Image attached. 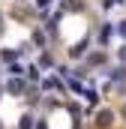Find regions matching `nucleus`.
<instances>
[{"instance_id": "f3484780", "label": "nucleus", "mask_w": 126, "mask_h": 129, "mask_svg": "<svg viewBox=\"0 0 126 129\" xmlns=\"http://www.w3.org/2000/svg\"><path fill=\"white\" fill-rule=\"evenodd\" d=\"M0 30H3V15H0Z\"/></svg>"}, {"instance_id": "f8f14e48", "label": "nucleus", "mask_w": 126, "mask_h": 129, "mask_svg": "<svg viewBox=\"0 0 126 129\" xmlns=\"http://www.w3.org/2000/svg\"><path fill=\"white\" fill-rule=\"evenodd\" d=\"M21 72H24V66H18V63L9 66V75H21Z\"/></svg>"}, {"instance_id": "6ab92c4d", "label": "nucleus", "mask_w": 126, "mask_h": 129, "mask_svg": "<svg viewBox=\"0 0 126 129\" xmlns=\"http://www.w3.org/2000/svg\"><path fill=\"white\" fill-rule=\"evenodd\" d=\"M0 129H3V123H0Z\"/></svg>"}, {"instance_id": "dca6fc26", "label": "nucleus", "mask_w": 126, "mask_h": 129, "mask_svg": "<svg viewBox=\"0 0 126 129\" xmlns=\"http://www.w3.org/2000/svg\"><path fill=\"white\" fill-rule=\"evenodd\" d=\"M120 117H123V120H126V102H123V108H120Z\"/></svg>"}, {"instance_id": "39448f33", "label": "nucleus", "mask_w": 126, "mask_h": 129, "mask_svg": "<svg viewBox=\"0 0 126 129\" xmlns=\"http://www.w3.org/2000/svg\"><path fill=\"white\" fill-rule=\"evenodd\" d=\"M87 63H90V66H102V63H105V54H102V51H93V54L87 57Z\"/></svg>"}, {"instance_id": "423d86ee", "label": "nucleus", "mask_w": 126, "mask_h": 129, "mask_svg": "<svg viewBox=\"0 0 126 129\" xmlns=\"http://www.w3.org/2000/svg\"><path fill=\"white\" fill-rule=\"evenodd\" d=\"M36 123H33V114H24L21 120H18V129H33Z\"/></svg>"}, {"instance_id": "4468645a", "label": "nucleus", "mask_w": 126, "mask_h": 129, "mask_svg": "<svg viewBox=\"0 0 126 129\" xmlns=\"http://www.w3.org/2000/svg\"><path fill=\"white\" fill-rule=\"evenodd\" d=\"M15 57H18L15 51H3V60H9V63H15Z\"/></svg>"}, {"instance_id": "ddd939ff", "label": "nucleus", "mask_w": 126, "mask_h": 129, "mask_svg": "<svg viewBox=\"0 0 126 129\" xmlns=\"http://www.w3.org/2000/svg\"><path fill=\"white\" fill-rule=\"evenodd\" d=\"M117 57H120V63L126 66V42H123V45H120V51H117Z\"/></svg>"}, {"instance_id": "f257e3e1", "label": "nucleus", "mask_w": 126, "mask_h": 129, "mask_svg": "<svg viewBox=\"0 0 126 129\" xmlns=\"http://www.w3.org/2000/svg\"><path fill=\"white\" fill-rule=\"evenodd\" d=\"M93 123H96L99 129H108L111 123H114V111H111V108H99V111H96V120H93Z\"/></svg>"}, {"instance_id": "20e7f679", "label": "nucleus", "mask_w": 126, "mask_h": 129, "mask_svg": "<svg viewBox=\"0 0 126 129\" xmlns=\"http://www.w3.org/2000/svg\"><path fill=\"white\" fill-rule=\"evenodd\" d=\"M42 90H63V84L57 78H45V81H42Z\"/></svg>"}, {"instance_id": "f03ea898", "label": "nucleus", "mask_w": 126, "mask_h": 129, "mask_svg": "<svg viewBox=\"0 0 126 129\" xmlns=\"http://www.w3.org/2000/svg\"><path fill=\"white\" fill-rule=\"evenodd\" d=\"M6 90H9L12 96H21V93L27 90V84H24V78H18V75H12V78H9V84H6Z\"/></svg>"}, {"instance_id": "1a4fd4ad", "label": "nucleus", "mask_w": 126, "mask_h": 129, "mask_svg": "<svg viewBox=\"0 0 126 129\" xmlns=\"http://www.w3.org/2000/svg\"><path fill=\"white\" fill-rule=\"evenodd\" d=\"M27 78H30V81H39V69H36V66L27 69Z\"/></svg>"}, {"instance_id": "a211bd4d", "label": "nucleus", "mask_w": 126, "mask_h": 129, "mask_svg": "<svg viewBox=\"0 0 126 129\" xmlns=\"http://www.w3.org/2000/svg\"><path fill=\"white\" fill-rule=\"evenodd\" d=\"M0 96H3V84H0Z\"/></svg>"}, {"instance_id": "2eb2a0df", "label": "nucleus", "mask_w": 126, "mask_h": 129, "mask_svg": "<svg viewBox=\"0 0 126 129\" xmlns=\"http://www.w3.org/2000/svg\"><path fill=\"white\" fill-rule=\"evenodd\" d=\"M51 3H54V0H36V6H39V9H48Z\"/></svg>"}, {"instance_id": "9d476101", "label": "nucleus", "mask_w": 126, "mask_h": 129, "mask_svg": "<svg viewBox=\"0 0 126 129\" xmlns=\"http://www.w3.org/2000/svg\"><path fill=\"white\" fill-rule=\"evenodd\" d=\"M114 30H117V33L126 39V21H117V24H114Z\"/></svg>"}, {"instance_id": "6e6552de", "label": "nucleus", "mask_w": 126, "mask_h": 129, "mask_svg": "<svg viewBox=\"0 0 126 129\" xmlns=\"http://www.w3.org/2000/svg\"><path fill=\"white\" fill-rule=\"evenodd\" d=\"M84 48H87V45L81 42V45H75V48H69V54H72V57H81V54H84Z\"/></svg>"}, {"instance_id": "9b49d317", "label": "nucleus", "mask_w": 126, "mask_h": 129, "mask_svg": "<svg viewBox=\"0 0 126 129\" xmlns=\"http://www.w3.org/2000/svg\"><path fill=\"white\" fill-rule=\"evenodd\" d=\"M33 42H36V45H42V42H45V33L36 30V33H33Z\"/></svg>"}, {"instance_id": "7ed1b4c3", "label": "nucleus", "mask_w": 126, "mask_h": 129, "mask_svg": "<svg viewBox=\"0 0 126 129\" xmlns=\"http://www.w3.org/2000/svg\"><path fill=\"white\" fill-rule=\"evenodd\" d=\"M111 33H114V24H102V27H99V42L105 45V42L111 39Z\"/></svg>"}, {"instance_id": "0eeeda50", "label": "nucleus", "mask_w": 126, "mask_h": 129, "mask_svg": "<svg viewBox=\"0 0 126 129\" xmlns=\"http://www.w3.org/2000/svg\"><path fill=\"white\" fill-rule=\"evenodd\" d=\"M39 66H42V69H51V66H54V57H51V54H42V57H39Z\"/></svg>"}]
</instances>
